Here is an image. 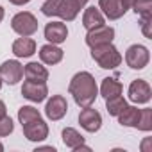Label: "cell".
Segmentation results:
<instances>
[{
    "mask_svg": "<svg viewBox=\"0 0 152 152\" xmlns=\"http://www.w3.org/2000/svg\"><path fill=\"white\" fill-rule=\"evenodd\" d=\"M68 91L79 107L93 106L97 97H99V86L95 83V77L90 72H77L75 73L70 81Z\"/></svg>",
    "mask_w": 152,
    "mask_h": 152,
    "instance_id": "cell-1",
    "label": "cell"
},
{
    "mask_svg": "<svg viewBox=\"0 0 152 152\" xmlns=\"http://www.w3.org/2000/svg\"><path fill=\"white\" fill-rule=\"evenodd\" d=\"M91 59L104 70H113L120 66L122 63V54L113 43H102L97 47H91Z\"/></svg>",
    "mask_w": 152,
    "mask_h": 152,
    "instance_id": "cell-2",
    "label": "cell"
},
{
    "mask_svg": "<svg viewBox=\"0 0 152 152\" xmlns=\"http://www.w3.org/2000/svg\"><path fill=\"white\" fill-rule=\"evenodd\" d=\"M38 18L29 13V11H22L16 13L11 20V29L18 34V36H32L38 32Z\"/></svg>",
    "mask_w": 152,
    "mask_h": 152,
    "instance_id": "cell-3",
    "label": "cell"
},
{
    "mask_svg": "<svg viewBox=\"0 0 152 152\" xmlns=\"http://www.w3.org/2000/svg\"><path fill=\"white\" fill-rule=\"evenodd\" d=\"M148 61H150V54L145 45L134 43L125 50V63L132 70H143L148 64Z\"/></svg>",
    "mask_w": 152,
    "mask_h": 152,
    "instance_id": "cell-4",
    "label": "cell"
},
{
    "mask_svg": "<svg viewBox=\"0 0 152 152\" xmlns=\"http://www.w3.org/2000/svg\"><path fill=\"white\" fill-rule=\"evenodd\" d=\"M0 77L9 86H15L23 77V64L16 59H7L0 64Z\"/></svg>",
    "mask_w": 152,
    "mask_h": 152,
    "instance_id": "cell-5",
    "label": "cell"
},
{
    "mask_svg": "<svg viewBox=\"0 0 152 152\" xmlns=\"http://www.w3.org/2000/svg\"><path fill=\"white\" fill-rule=\"evenodd\" d=\"M129 100L134 104H148L152 99V90L145 79H136L129 84Z\"/></svg>",
    "mask_w": 152,
    "mask_h": 152,
    "instance_id": "cell-6",
    "label": "cell"
},
{
    "mask_svg": "<svg viewBox=\"0 0 152 152\" xmlns=\"http://www.w3.org/2000/svg\"><path fill=\"white\" fill-rule=\"evenodd\" d=\"M113 39H115V29L106 25V23L88 31V34H86V45L90 48L97 47V45H102V43H113Z\"/></svg>",
    "mask_w": 152,
    "mask_h": 152,
    "instance_id": "cell-7",
    "label": "cell"
},
{
    "mask_svg": "<svg viewBox=\"0 0 152 152\" xmlns=\"http://www.w3.org/2000/svg\"><path fill=\"white\" fill-rule=\"evenodd\" d=\"M22 95L31 100V102H43L47 97H48V88H47V83H36V81H25L23 86H22Z\"/></svg>",
    "mask_w": 152,
    "mask_h": 152,
    "instance_id": "cell-8",
    "label": "cell"
},
{
    "mask_svg": "<svg viewBox=\"0 0 152 152\" xmlns=\"http://www.w3.org/2000/svg\"><path fill=\"white\" fill-rule=\"evenodd\" d=\"M68 113V102L63 95H52V99H48L47 106H45V115L48 120L57 122L61 118H64V115Z\"/></svg>",
    "mask_w": 152,
    "mask_h": 152,
    "instance_id": "cell-9",
    "label": "cell"
},
{
    "mask_svg": "<svg viewBox=\"0 0 152 152\" xmlns=\"http://www.w3.org/2000/svg\"><path fill=\"white\" fill-rule=\"evenodd\" d=\"M79 124L86 132H97L102 127V116L97 109L88 106V107H83V111L79 113Z\"/></svg>",
    "mask_w": 152,
    "mask_h": 152,
    "instance_id": "cell-10",
    "label": "cell"
},
{
    "mask_svg": "<svg viewBox=\"0 0 152 152\" xmlns=\"http://www.w3.org/2000/svg\"><path fill=\"white\" fill-rule=\"evenodd\" d=\"M22 127H23V136L29 141H43L48 136V125H47V122L43 118L32 120V122H29V124H25Z\"/></svg>",
    "mask_w": 152,
    "mask_h": 152,
    "instance_id": "cell-11",
    "label": "cell"
},
{
    "mask_svg": "<svg viewBox=\"0 0 152 152\" xmlns=\"http://www.w3.org/2000/svg\"><path fill=\"white\" fill-rule=\"evenodd\" d=\"M43 34H45V39H47L48 43L61 45V43H64L66 38H68V29H66V25H64L63 22H50V23L45 25Z\"/></svg>",
    "mask_w": 152,
    "mask_h": 152,
    "instance_id": "cell-12",
    "label": "cell"
},
{
    "mask_svg": "<svg viewBox=\"0 0 152 152\" xmlns=\"http://www.w3.org/2000/svg\"><path fill=\"white\" fill-rule=\"evenodd\" d=\"M83 6L79 4V0H59L57 6V15L63 22H73L77 18V15L81 13Z\"/></svg>",
    "mask_w": 152,
    "mask_h": 152,
    "instance_id": "cell-13",
    "label": "cell"
},
{
    "mask_svg": "<svg viewBox=\"0 0 152 152\" xmlns=\"http://www.w3.org/2000/svg\"><path fill=\"white\" fill-rule=\"evenodd\" d=\"M99 9L107 20H120L127 13L120 4V0H99Z\"/></svg>",
    "mask_w": 152,
    "mask_h": 152,
    "instance_id": "cell-14",
    "label": "cell"
},
{
    "mask_svg": "<svg viewBox=\"0 0 152 152\" xmlns=\"http://www.w3.org/2000/svg\"><path fill=\"white\" fill-rule=\"evenodd\" d=\"M23 75L27 81H36V83H47L48 81V70L36 61H31L23 66Z\"/></svg>",
    "mask_w": 152,
    "mask_h": 152,
    "instance_id": "cell-15",
    "label": "cell"
},
{
    "mask_svg": "<svg viewBox=\"0 0 152 152\" xmlns=\"http://www.w3.org/2000/svg\"><path fill=\"white\" fill-rule=\"evenodd\" d=\"M63 57H64V52H63L57 45H54V43H47V45H43V47L39 48V59H41V63H45V64L54 66V64L61 63Z\"/></svg>",
    "mask_w": 152,
    "mask_h": 152,
    "instance_id": "cell-16",
    "label": "cell"
},
{
    "mask_svg": "<svg viewBox=\"0 0 152 152\" xmlns=\"http://www.w3.org/2000/svg\"><path fill=\"white\" fill-rule=\"evenodd\" d=\"M13 54L16 57H31L36 54V41L29 36H20L13 43Z\"/></svg>",
    "mask_w": 152,
    "mask_h": 152,
    "instance_id": "cell-17",
    "label": "cell"
},
{
    "mask_svg": "<svg viewBox=\"0 0 152 152\" xmlns=\"http://www.w3.org/2000/svg\"><path fill=\"white\" fill-rule=\"evenodd\" d=\"M106 23V18H104V15L100 13V9L99 7H86L84 9V15H83V25H84V29L86 31H91V29H95V27H100V25H104Z\"/></svg>",
    "mask_w": 152,
    "mask_h": 152,
    "instance_id": "cell-18",
    "label": "cell"
},
{
    "mask_svg": "<svg viewBox=\"0 0 152 152\" xmlns=\"http://www.w3.org/2000/svg\"><path fill=\"white\" fill-rule=\"evenodd\" d=\"M140 113H141V109H138L136 106H129V104H127V106L122 109V113L116 116V118H118V124L124 125V127H134V129H136L138 120H140Z\"/></svg>",
    "mask_w": 152,
    "mask_h": 152,
    "instance_id": "cell-19",
    "label": "cell"
},
{
    "mask_svg": "<svg viewBox=\"0 0 152 152\" xmlns=\"http://www.w3.org/2000/svg\"><path fill=\"white\" fill-rule=\"evenodd\" d=\"M100 95L104 99H111V97H116V95H122L124 91V86L120 81H116L115 77H106L102 79V84H100Z\"/></svg>",
    "mask_w": 152,
    "mask_h": 152,
    "instance_id": "cell-20",
    "label": "cell"
},
{
    "mask_svg": "<svg viewBox=\"0 0 152 152\" xmlns=\"http://www.w3.org/2000/svg\"><path fill=\"white\" fill-rule=\"evenodd\" d=\"M61 136H63V143L68 148H72V150H75L77 147H81L84 143V136L77 129H73V127H64L63 132H61Z\"/></svg>",
    "mask_w": 152,
    "mask_h": 152,
    "instance_id": "cell-21",
    "label": "cell"
},
{
    "mask_svg": "<svg viewBox=\"0 0 152 152\" xmlns=\"http://www.w3.org/2000/svg\"><path fill=\"white\" fill-rule=\"evenodd\" d=\"M125 106H127V100H125L122 95H116V97L106 99V109H107V113H109L111 116H118Z\"/></svg>",
    "mask_w": 152,
    "mask_h": 152,
    "instance_id": "cell-22",
    "label": "cell"
},
{
    "mask_svg": "<svg viewBox=\"0 0 152 152\" xmlns=\"http://www.w3.org/2000/svg\"><path fill=\"white\" fill-rule=\"evenodd\" d=\"M38 118H41V113L34 106H22L18 109V122L22 125H25V124H29L32 120H38Z\"/></svg>",
    "mask_w": 152,
    "mask_h": 152,
    "instance_id": "cell-23",
    "label": "cell"
},
{
    "mask_svg": "<svg viewBox=\"0 0 152 152\" xmlns=\"http://www.w3.org/2000/svg\"><path fill=\"white\" fill-rule=\"evenodd\" d=\"M136 129H140V131H143V132L152 131V109H150V107H143V109H141Z\"/></svg>",
    "mask_w": 152,
    "mask_h": 152,
    "instance_id": "cell-24",
    "label": "cell"
},
{
    "mask_svg": "<svg viewBox=\"0 0 152 152\" xmlns=\"http://www.w3.org/2000/svg\"><path fill=\"white\" fill-rule=\"evenodd\" d=\"M132 11H134L136 15H140V18H143V16H152V0H134Z\"/></svg>",
    "mask_w": 152,
    "mask_h": 152,
    "instance_id": "cell-25",
    "label": "cell"
},
{
    "mask_svg": "<svg viewBox=\"0 0 152 152\" xmlns=\"http://www.w3.org/2000/svg\"><path fill=\"white\" fill-rule=\"evenodd\" d=\"M15 131V124L11 120V116H2L0 118V138H4V136H9L11 132Z\"/></svg>",
    "mask_w": 152,
    "mask_h": 152,
    "instance_id": "cell-26",
    "label": "cell"
},
{
    "mask_svg": "<svg viewBox=\"0 0 152 152\" xmlns=\"http://www.w3.org/2000/svg\"><path fill=\"white\" fill-rule=\"evenodd\" d=\"M57 6H59V0H45V4L41 6V13L48 18L57 15Z\"/></svg>",
    "mask_w": 152,
    "mask_h": 152,
    "instance_id": "cell-27",
    "label": "cell"
},
{
    "mask_svg": "<svg viewBox=\"0 0 152 152\" xmlns=\"http://www.w3.org/2000/svg\"><path fill=\"white\" fill-rule=\"evenodd\" d=\"M150 25H152V16H143L141 18V32L147 39H152V31H150Z\"/></svg>",
    "mask_w": 152,
    "mask_h": 152,
    "instance_id": "cell-28",
    "label": "cell"
},
{
    "mask_svg": "<svg viewBox=\"0 0 152 152\" xmlns=\"http://www.w3.org/2000/svg\"><path fill=\"white\" fill-rule=\"evenodd\" d=\"M141 152H152V138H145L141 141Z\"/></svg>",
    "mask_w": 152,
    "mask_h": 152,
    "instance_id": "cell-29",
    "label": "cell"
},
{
    "mask_svg": "<svg viewBox=\"0 0 152 152\" xmlns=\"http://www.w3.org/2000/svg\"><path fill=\"white\" fill-rule=\"evenodd\" d=\"M120 4L124 6V9H125V11H129V9L132 7V4H134V0H120Z\"/></svg>",
    "mask_w": 152,
    "mask_h": 152,
    "instance_id": "cell-30",
    "label": "cell"
},
{
    "mask_svg": "<svg viewBox=\"0 0 152 152\" xmlns=\"http://www.w3.org/2000/svg\"><path fill=\"white\" fill-rule=\"evenodd\" d=\"M39 150H50V152H56V147H52V145H43V147H36L34 152H39Z\"/></svg>",
    "mask_w": 152,
    "mask_h": 152,
    "instance_id": "cell-31",
    "label": "cell"
},
{
    "mask_svg": "<svg viewBox=\"0 0 152 152\" xmlns=\"http://www.w3.org/2000/svg\"><path fill=\"white\" fill-rule=\"evenodd\" d=\"M6 115H7V107H6V104H4L2 100H0V118L6 116Z\"/></svg>",
    "mask_w": 152,
    "mask_h": 152,
    "instance_id": "cell-32",
    "label": "cell"
},
{
    "mask_svg": "<svg viewBox=\"0 0 152 152\" xmlns=\"http://www.w3.org/2000/svg\"><path fill=\"white\" fill-rule=\"evenodd\" d=\"M11 4H15V6H25V4H29L31 0H9Z\"/></svg>",
    "mask_w": 152,
    "mask_h": 152,
    "instance_id": "cell-33",
    "label": "cell"
},
{
    "mask_svg": "<svg viewBox=\"0 0 152 152\" xmlns=\"http://www.w3.org/2000/svg\"><path fill=\"white\" fill-rule=\"evenodd\" d=\"M4 16H6V11H4V7H2V6H0V23H2Z\"/></svg>",
    "mask_w": 152,
    "mask_h": 152,
    "instance_id": "cell-34",
    "label": "cell"
},
{
    "mask_svg": "<svg viewBox=\"0 0 152 152\" xmlns=\"http://www.w3.org/2000/svg\"><path fill=\"white\" fill-rule=\"evenodd\" d=\"M79 4H81V6H83V7H84V6H86V4H88V0H79Z\"/></svg>",
    "mask_w": 152,
    "mask_h": 152,
    "instance_id": "cell-35",
    "label": "cell"
},
{
    "mask_svg": "<svg viewBox=\"0 0 152 152\" xmlns=\"http://www.w3.org/2000/svg\"><path fill=\"white\" fill-rule=\"evenodd\" d=\"M2 84H4V81H2V77H0V88H2Z\"/></svg>",
    "mask_w": 152,
    "mask_h": 152,
    "instance_id": "cell-36",
    "label": "cell"
},
{
    "mask_svg": "<svg viewBox=\"0 0 152 152\" xmlns=\"http://www.w3.org/2000/svg\"><path fill=\"white\" fill-rule=\"evenodd\" d=\"M2 150H4V145H2V143H0V152H2Z\"/></svg>",
    "mask_w": 152,
    "mask_h": 152,
    "instance_id": "cell-37",
    "label": "cell"
}]
</instances>
